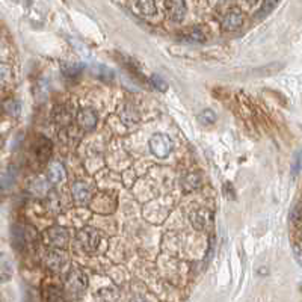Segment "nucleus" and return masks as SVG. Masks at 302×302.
<instances>
[{"mask_svg":"<svg viewBox=\"0 0 302 302\" xmlns=\"http://www.w3.org/2000/svg\"><path fill=\"white\" fill-rule=\"evenodd\" d=\"M84 64H80V62H62L61 64V70L65 76L68 77H74L77 74H80V71L84 70Z\"/></svg>","mask_w":302,"mask_h":302,"instance_id":"nucleus-15","label":"nucleus"},{"mask_svg":"<svg viewBox=\"0 0 302 302\" xmlns=\"http://www.w3.org/2000/svg\"><path fill=\"white\" fill-rule=\"evenodd\" d=\"M186 41H190V43H201V41H204V37H203V34H201L198 29H192L190 32L186 34Z\"/></svg>","mask_w":302,"mask_h":302,"instance_id":"nucleus-26","label":"nucleus"},{"mask_svg":"<svg viewBox=\"0 0 302 302\" xmlns=\"http://www.w3.org/2000/svg\"><path fill=\"white\" fill-rule=\"evenodd\" d=\"M37 157L41 160V162H47L51 156V142L47 139V138H41L38 142H37Z\"/></svg>","mask_w":302,"mask_h":302,"instance_id":"nucleus-13","label":"nucleus"},{"mask_svg":"<svg viewBox=\"0 0 302 302\" xmlns=\"http://www.w3.org/2000/svg\"><path fill=\"white\" fill-rule=\"evenodd\" d=\"M121 118L126 124H136L138 123V114H136V111L131 107V106H124V109L121 111Z\"/></svg>","mask_w":302,"mask_h":302,"instance_id":"nucleus-19","label":"nucleus"},{"mask_svg":"<svg viewBox=\"0 0 302 302\" xmlns=\"http://www.w3.org/2000/svg\"><path fill=\"white\" fill-rule=\"evenodd\" d=\"M136 6H138L139 12L144 14V15H154L157 12L154 0H138Z\"/></svg>","mask_w":302,"mask_h":302,"instance_id":"nucleus-16","label":"nucleus"},{"mask_svg":"<svg viewBox=\"0 0 302 302\" xmlns=\"http://www.w3.org/2000/svg\"><path fill=\"white\" fill-rule=\"evenodd\" d=\"M88 287V277L86 273L79 269L74 267L68 272V275L65 278V289L67 292L73 293V295H80L84 293Z\"/></svg>","mask_w":302,"mask_h":302,"instance_id":"nucleus-1","label":"nucleus"},{"mask_svg":"<svg viewBox=\"0 0 302 302\" xmlns=\"http://www.w3.org/2000/svg\"><path fill=\"white\" fill-rule=\"evenodd\" d=\"M77 242L80 245V248L84 250L88 254H92L97 248H98V243H100V234L97 230L94 228H82L77 233Z\"/></svg>","mask_w":302,"mask_h":302,"instance_id":"nucleus-5","label":"nucleus"},{"mask_svg":"<svg viewBox=\"0 0 302 302\" xmlns=\"http://www.w3.org/2000/svg\"><path fill=\"white\" fill-rule=\"evenodd\" d=\"M275 3H277V0H266V3H264V6L261 8V11H260V17L261 15H266V14H269V11L275 6Z\"/></svg>","mask_w":302,"mask_h":302,"instance_id":"nucleus-29","label":"nucleus"},{"mask_svg":"<svg viewBox=\"0 0 302 302\" xmlns=\"http://www.w3.org/2000/svg\"><path fill=\"white\" fill-rule=\"evenodd\" d=\"M151 84L154 85L156 89H159V91H162V92L168 89V84H167V82H165L159 74H153V76H151Z\"/></svg>","mask_w":302,"mask_h":302,"instance_id":"nucleus-21","label":"nucleus"},{"mask_svg":"<svg viewBox=\"0 0 302 302\" xmlns=\"http://www.w3.org/2000/svg\"><path fill=\"white\" fill-rule=\"evenodd\" d=\"M11 272H12L11 261H9L6 257L0 256V283H2V281H6V280H9V277H11Z\"/></svg>","mask_w":302,"mask_h":302,"instance_id":"nucleus-18","label":"nucleus"},{"mask_svg":"<svg viewBox=\"0 0 302 302\" xmlns=\"http://www.w3.org/2000/svg\"><path fill=\"white\" fill-rule=\"evenodd\" d=\"M212 221V213L207 209H198L190 213V222L195 230H206Z\"/></svg>","mask_w":302,"mask_h":302,"instance_id":"nucleus-11","label":"nucleus"},{"mask_svg":"<svg viewBox=\"0 0 302 302\" xmlns=\"http://www.w3.org/2000/svg\"><path fill=\"white\" fill-rule=\"evenodd\" d=\"M12 240H14V246L17 250H23V246L27 240L26 234H24V230H21V227L15 225L14 230H12Z\"/></svg>","mask_w":302,"mask_h":302,"instance_id":"nucleus-20","label":"nucleus"},{"mask_svg":"<svg viewBox=\"0 0 302 302\" xmlns=\"http://www.w3.org/2000/svg\"><path fill=\"white\" fill-rule=\"evenodd\" d=\"M73 198L77 206H85L91 201V190L89 186L84 181H77L73 186Z\"/></svg>","mask_w":302,"mask_h":302,"instance_id":"nucleus-10","label":"nucleus"},{"mask_svg":"<svg viewBox=\"0 0 302 302\" xmlns=\"http://www.w3.org/2000/svg\"><path fill=\"white\" fill-rule=\"evenodd\" d=\"M165 8H167L168 17L173 21H175V23L183 21V18L186 15V3H184V0H167Z\"/></svg>","mask_w":302,"mask_h":302,"instance_id":"nucleus-7","label":"nucleus"},{"mask_svg":"<svg viewBox=\"0 0 302 302\" xmlns=\"http://www.w3.org/2000/svg\"><path fill=\"white\" fill-rule=\"evenodd\" d=\"M301 217H302V206L298 203V204L293 206V209L290 212V219H292V222L298 224L301 221Z\"/></svg>","mask_w":302,"mask_h":302,"instance_id":"nucleus-27","label":"nucleus"},{"mask_svg":"<svg viewBox=\"0 0 302 302\" xmlns=\"http://www.w3.org/2000/svg\"><path fill=\"white\" fill-rule=\"evenodd\" d=\"M5 109H6V112L11 114V115H18L20 111H21V106H20L18 101H15V100H9V101L5 103Z\"/></svg>","mask_w":302,"mask_h":302,"instance_id":"nucleus-24","label":"nucleus"},{"mask_svg":"<svg viewBox=\"0 0 302 302\" xmlns=\"http://www.w3.org/2000/svg\"><path fill=\"white\" fill-rule=\"evenodd\" d=\"M98 74H100V77L103 80H107V82L114 79V71L111 68H107V67H103V65L98 67Z\"/></svg>","mask_w":302,"mask_h":302,"instance_id":"nucleus-28","label":"nucleus"},{"mask_svg":"<svg viewBox=\"0 0 302 302\" xmlns=\"http://www.w3.org/2000/svg\"><path fill=\"white\" fill-rule=\"evenodd\" d=\"M68 240H70L68 231L65 228H61V227H51L43 234V242L47 246H50V248L64 250L68 245Z\"/></svg>","mask_w":302,"mask_h":302,"instance_id":"nucleus-2","label":"nucleus"},{"mask_svg":"<svg viewBox=\"0 0 302 302\" xmlns=\"http://www.w3.org/2000/svg\"><path fill=\"white\" fill-rule=\"evenodd\" d=\"M11 67L6 64H0V85L6 84V82L11 79Z\"/></svg>","mask_w":302,"mask_h":302,"instance_id":"nucleus-22","label":"nucleus"},{"mask_svg":"<svg viewBox=\"0 0 302 302\" xmlns=\"http://www.w3.org/2000/svg\"><path fill=\"white\" fill-rule=\"evenodd\" d=\"M243 2L248 5V6H257V5L261 2V0H243Z\"/></svg>","mask_w":302,"mask_h":302,"instance_id":"nucleus-31","label":"nucleus"},{"mask_svg":"<svg viewBox=\"0 0 302 302\" xmlns=\"http://www.w3.org/2000/svg\"><path fill=\"white\" fill-rule=\"evenodd\" d=\"M97 121H98V117L92 109H82L77 115V124L85 131H92L97 127Z\"/></svg>","mask_w":302,"mask_h":302,"instance_id":"nucleus-6","label":"nucleus"},{"mask_svg":"<svg viewBox=\"0 0 302 302\" xmlns=\"http://www.w3.org/2000/svg\"><path fill=\"white\" fill-rule=\"evenodd\" d=\"M242 24H243L242 11L237 9V8H233V9H230V12L225 15V18L222 21V29L227 31V32H233V31L240 29Z\"/></svg>","mask_w":302,"mask_h":302,"instance_id":"nucleus-8","label":"nucleus"},{"mask_svg":"<svg viewBox=\"0 0 302 302\" xmlns=\"http://www.w3.org/2000/svg\"><path fill=\"white\" fill-rule=\"evenodd\" d=\"M150 150L156 157L165 159V157H168L173 151V141L168 134L157 133L150 139Z\"/></svg>","mask_w":302,"mask_h":302,"instance_id":"nucleus-4","label":"nucleus"},{"mask_svg":"<svg viewBox=\"0 0 302 302\" xmlns=\"http://www.w3.org/2000/svg\"><path fill=\"white\" fill-rule=\"evenodd\" d=\"M48 290L51 292V295H47V296H45V299H50V301H56V299H62V298H64V296L61 295V292H59L58 289H54V287H50Z\"/></svg>","mask_w":302,"mask_h":302,"instance_id":"nucleus-30","label":"nucleus"},{"mask_svg":"<svg viewBox=\"0 0 302 302\" xmlns=\"http://www.w3.org/2000/svg\"><path fill=\"white\" fill-rule=\"evenodd\" d=\"M301 168H302V151L299 150V151L295 154L293 162H292V174L296 175V174L301 171Z\"/></svg>","mask_w":302,"mask_h":302,"instance_id":"nucleus-25","label":"nucleus"},{"mask_svg":"<svg viewBox=\"0 0 302 302\" xmlns=\"http://www.w3.org/2000/svg\"><path fill=\"white\" fill-rule=\"evenodd\" d=\"M181 184H183V189L184 190H195V189H198L200 186H201V177L198 175V174H195V173H192V174H187L184 178H183V181H181Z\"/></svg>","mask_w":302,"mask_h":302,"instance_id":"nucleus-14","label":"nucleus"},{"mask_svg":"<svg viewBox=\"0 0 302 302\" xmlns=\"http://www.w3.org/2000/svg\"><path fill=\"white\" fill-rule=\"evenodd\" d=\"M31 190L34 192L35 195H40V197L45 195V192L48 190V183H47V180L43 178V177L34 180L32 184H31Z\"/></svg>","mask_w":302,"mask_h":302,"instance_id":"nucleus-17","label":"nucleus"},{"mask_svg":"<svg viewBox=\"0 0 302 302\" xmlns=\"http://www.w3.org/2000/svg\"><path fill=\"white\" fill-rule=\"evenodd\" d=\"M67 178V173L65 168L61 162H53L50 167H48V173H47V180L53 184H58L65 181Z\"/></svg>","mask_w":302,"mask_h":302,"instance_id":"nucleus-12","label":"nucleus"},{"mask_svg":"<svg viewBox=\"0 0 302 302\" xmlns=\"http://www.w3.org/2000/svg\"><path fill=\"white\" fill-rule=\"evenodd\" d=\"M215 120H216V114L213 111H210V109H206V111H203L201 115H200V121L203 124H206V126L207 124H213Z\"/></svg>","mask_w":302,"mask_h":302,"instance_id":"nucleus-23","label":"nucleus"},{"mask_svg":"<svg viewBox=\"0 0 302 302\" xmlns=\"http://www.w3.org/2000/svg\"><path fill=\"white\" fill-rule=\"evenodd\" d=\"M43 261H44V266L48 270L62 272L65 269V266L68 264V256L61 248H51L50 251L45 253Z\"/></svg>","mask_w":302,"mask_h":302,"instance_id":"nucleus-3","label":"nucleus"},{"mask_svg":"<svg viewBox=\"0 0 302 302\" xmlns=\"http://www.w3.org/2000/svg\"><path fill=\"white\" fill-rule=\"evenodd\" d=\"M51 117H53V121L58 126L68 127L73 121V111L67 104H61V106H56L53 109Z\"/></svg>","mask_w":302,"mask_h":302,"instance_id":"nucleus-9","label":"nucleus"}]
</instances>
